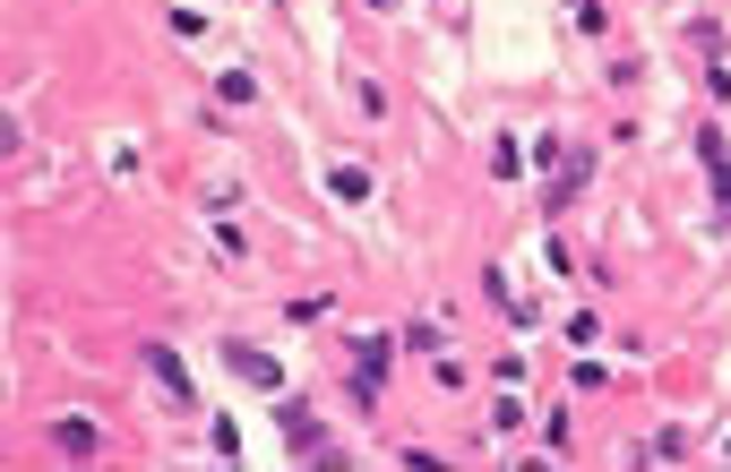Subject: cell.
<instances>
[{
  "instance_id": "7a4b0ae2",
  "label": "cell",
  "mask_w": 731,
  "mask_h": 472,
  "mask_svg": "<svg viewBox=\"0 0 731 472\" xmlns=\"http://www.w3.org/2000/svg\"><path fill=\"white\" fill-rule=\"evenodd\" d=\"M138 361H147V378H164L172 395H181V404H190V370H181V361H172L164 344H138Z\"/></svg>"
},
{
  "instance_id": "277c9868",
  "label": "cell",
  "mask_w": 731,
  "mask_h": 472,
  "mask_svg": "<svg viewBox=\"0 0 731 472\" xmlns=\"http://www.w3.org/2000/svg\"><path fill=\"white\" fill-rule=\"evenodd\" d=\"M52 439H61V455H96V421L61 412V421H52Z\"/></svg>"
},
{
  "instance_id": "ba28073f",
  "label": "cell",
  "mask_w": 731,
  "mask_h": 472,
  "mask_svg": "<svg viewBox=\"0 0 731 472\" xmlns=\"http://www.w3.org/2000/svg\"><path fill=\"white\" fill-rule=\"evenodd\" d=\"M216 94H224V103H250L259 87H250V69H224V78H216Z\"/></svg>"
},
{
  "instance_id": "6da1fadb",
  "label": "cell",
  "mask_w": 731,
  "mask_h": 472,
  "mask_svg": "<svg viewBox=\"0 0 731 472\" xmlns=\"http://www.w3.org/2000/svg\"><path fill=\"white\" fill-rule=\"evenodd\" d=\"M224 370H233V378H250V386H284V370H276L267 352H250V344H224Z\"/></svg>"
},
{
  "instance_id": "5b68a950",
  "label": "cell",
  "mask_w": 731,
  "mask_h": 472,
  "mask_svg": "<svg viewBox=\"0 0 731 472\" xmlns=\"http://www.w3.org/2000/svg\"><path fill=\"white\" fill-rule=\"evenodd\" d=\"M328 189L344 198V207H362V198H370V172H353V163H336V172H328Z\"/></svg>"
},
{
  "instance_id": "52a82bcc",
  "label": "cell",
  "mask_w": 731,
  "mask_h": 472,
  "mask_svg": "<svg viewBox=\"0 0 731 472\" xmlns=\"http://www.w3.org/2000/svg\"><path fill=\"white\" fill-rule=\"evenodd\" d=\"M284 439H293V446H310V439H319V421H310V404H284Z\"/></svg>"
},
{
  "instance_id": "3957f363",
  "label": "cell",
  "mask_w": 731,
  "mask_h": 472,
  "mask_svg": "<svg viewBox=\"0 0 731 472\" xmlns=\"http://www.w3.org/2000/svg\"><path fill=\"white\" fill-rule=\"evenodd\" d=\"M388 361H397L388 335H353V370H362V378H388Z\"/></svg>"
},
{
  "instance_id": "8992f818",
  "label": "cell",
  "mask_w": 731,
  "mask_h": 472,
  "mask_svg": "<svg viewBox=\"0 0 731 472\" xmlns=\"http://www.w3.org/2000/svg\"><path fill=\"white\" fill-rule=\"evenodd\" d=\"M491 172H499V181H517V172H525V147H517V138H499V147H491Z\"/></svg>"
},
{
  "instance_id": "9c48e42d",
  "label": "cell",
  "mask_w": 731,
  "mask_h": 472,
  "mask_svg": "<svg viewBox=\"0 0 731 472\" xmlns=\"http://www.w3.org/2000/svg\"><path fill=\"white\" fill-rule=\"evenodd\" d=\"M714 198H723V215H731V163H714Z\"/></svg>"
}]
</instances>
